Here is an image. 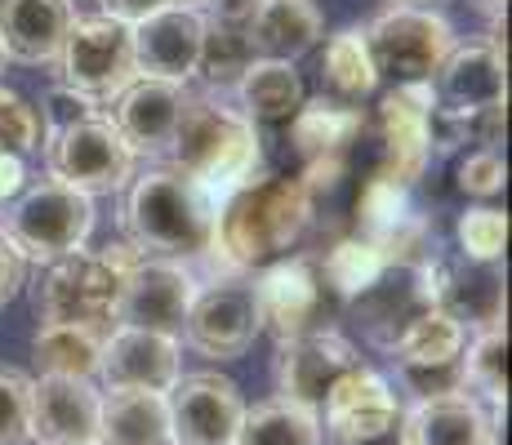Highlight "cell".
<instances>
[{"mask_svg":"<svg viewBox=\"0 0 512 445\" xmlns=\"http://www.w3.org/2000/svg\"><path fill=\"white\" fill-rule=\"evenodd\" d=\"M472 5H477L490 23H499V18H504V9H508V0H472Z\"/></svg>","mask_w":512,"mask_h":445,"instance_id":"46","label":"cell"},{"mask_svg":"<svg viewBox=\"0 0 512 445\" xmlns=\"http://www.w3.org/2000/svg\"><path fill=\"white\" fill-rule=\"evenodd\" d=\"M285 130H290L294 152L308 165V161H326V156H348V147L366 130V116H361V107H343L321 94L312 103H303Z\"/></svg>","mask_w":512,"mask_h":445,"instance_id":"29","label":"cell"},{"mask_svg":"<svg viewBox=\"0 0 512 445\" xmlns=\"http://www.w3.org/2000/svg\"><path fill=\"white\" fill-rule=\"evenodd\" d=\"M410 214H415V205H410V187L397 183V178H388L383 170H374L366 178V187H361V196H357V236H366V241L379 245L383 236L397 232Z\"/></svg>","mask_w":512,"mask_h":445,"instance_id":"35","label":"cell"},{"mask_svg":"<svg viewBox=\"0 0 512 445\" xmlns=\"http://www.w3.org/2000/svg\"><path fill=\"white\" fill-rule=\"evenodd\" d=\"M312 205L317 196L303 187V178L254 174L250 183L232 187L219 201V219H214V267H219L214 276H250L285 259L308 232Z\"/></svg>","mask_w":512,"mask_h":445,"instance_id":"2","label":"cell"},{"mask_svg":"<svg viewBox=\"0 0 512 445\" xmlns=\"http://www.w3.org/2000/svg\"><path fill=\"white\" fill-rule=\"evenodd\" d=\"M236 112L254 125V130H285L294 121L308 94H303V76L294 72V63L281 58H254L241 72V81L232 85Z\"/></svg>","mask_w":512,"mask_h":445,"instance_id":"26","label":"cell"},{"mask_svg":"<svg viewBox=\"0 0 512 445\" xmlns=\"http://www.w3.org/2000/svg\"><path fill=\"white\" fill-rule=\"evenodd\" d=\"M5 63H9V58H5V45H0V72H5Z\"/></svg>","mask_w":512,"mask_h":445,"instance_id":"49","label":"cell"},{"mask_svg":"<svg viewBox=\"0 0 512 445\" xmlns=\"http://www.w3.org/2000/svg\"><path fill=\"white\" fill-rule=\"evenodd\" d=\"M103 330L85 325H36L32 334V361L36 374H58V379H94L98 356H103Z\"/></svg>","mask_w":512,"mask_h":445,"instance_id":"32","label":"cell"},{"mask_svg":"<svg viewBox=\"0 0 512 445\" xmlns=\"http://www.w3.org/2000/svg\"><path fill=\"white\" fill-rule=\"evenodd\" d=\"M357 365H366V361H361V352L352 348L339 330H317V334L285 339V343H277V361H272L277 397L321 414L334 383H339L343 374H352Z\"/></svg>","mask_w":512,"mask_h":445,"instance_id":"15","label":"cell"},{"mask_svg":"<svg viewBox=\"0 0 512 445\" xmlns=\"http://www.w3.org/2000/svg\"><path fill=\"white\" fill-rule=\"evenodd\" d=\"M41 143H45L41 112H36L23 94H14V89L0 85V152L27 161V156L41 152Z\"/></svg>","mask_w":512,"mask_h":445,"instance_id":"39","label":"cell"},{"mask_svg":"<svg viewBox=\"0 0 512 445\" xmlns=\"http://www.w3.org/2000/svg\"><path fill=\"white\" fill-rule=\"evenodd\" d=\"M397 5H437V0H397Z\"/></svg>","mask_w":512,"mask_h":445,"instance_id":"48","label":"cell"},{"mask_svg":"<svg viewBox=\"0 0 512 445\" xmlns=\"http://www.w3.org/2000/svg\"><path fill=\"white\" fill-rule=\"evenodd\" d=\"M250 14H254V0H214V9L205 14L196 76L210 89H232L245 67L259 58L250 45Z\"/></svg>","mask_w":512,"mask_h":445,"instance_id":"25","label":"cell"},{"mask_svg":"<svg viewBox=\"0 0 512 445\" xmlns=\"http://www.w3.org/2000/svg\"><path fill=\"white\" fill-rule=\"evenodd\" d=\"M317 263H321V276H326V285L334 290V299L348 303L352 294H361L374 281V276L388 267V254H383L374 241H366V236L352 232V236H343V241H334Z\"/></svg>","mask_w":512,"mask_h":445,"instance_id":"34","label":"cell"},{"mask_svg":"<svg viewBox=\"0 0 512 445\" xmlns=\"http://www.w3.org/2000/svg\"><path fill=\"white\" fill-rule=\"evenodd\" d=\"M23 272H27V259L14 250V245H9V236L0 232V308H5V303L23 290Z\"/></svg>","mask_w":512,"mask_h":445,"instance_id":"43","label":"cell"},{"mask_svg":"<svg viewBox=\"0 0 512 445\" xmlns=\"http://www.w3.org/2000/svg\"><path fill=\"white\" fill-rule=\"evenodd\" d=\"M397 383L410 392V401L450 397V392H468L464 352L446 356V361H397Z\"/></svg>","mask_w":512,"mask_h":445,"instance_id":"38","label":"cell"},{"mask_svg":"<svg viewBox=\"0 0 512 445\" xmlns=\"http://www.w3.org/2000/svg\"><path fill=\"white\" fill-rule=\"evenodd\" d=\"M321 414L303 410V405L272 397L259 405H245L241 423H236L232 445H321Z\"/></svg>","mask_w":512,"mask_h":445,"instance_id":"31","label":"cell"},{"mask_svg":"<svg viewBox=\"0 0 512 445\" xmlns=\"http://www.w3.org/2000/svg\"><path fill=\"white\" fill-rule=\"evenodd\" d=\"M321 89L343 107H361L379 89V72H374L361 27H343L326 41V49H321Z\"/></svg>","mask_w":512,"mask_h":445,"instance_id":"30","label":"cell"},{"mask_svg":"<svg viewBox=\"0 0 512 445\" xmlns=\"http://www.w3.org/2000/svg\"><path fill=\"white\" fill-rule=\"evenodd\" d=\"M72 0H0V45L5 58L27 67H54L76 23Z\"/></svg>","mask_w":512,"mask_h":445,"instance_id":"23","label":"cell"},{"mask_svg":"<svg viewBox=\"0 0 512 445\" xmlns=\"http://www.w3.org/2000/svg\"><path fill=\"white\" fill-rule=\"evenodd\" d=\"M401 414L392 383L370 365H357L334 383V392L321 405V432L334 445H406L401 441Z\"/></svg>","mask_w":512,"mask_h":445,"instance_id":"12","label":"cell"},{"mask_svg":"<svg viewBox=\"0 0 512 445\" xmlns=\"http://www.w3.org/2000/svg\"><path fill=\"white\" fill-rule=\"evenodd\" d=\"M94 445H174L161 392H103Z\"/></svg>","mask_w":512,"mask_h":445,"instance_id":"28","label":"cell"},{"mask_svg":"<svg viewBox=\"0 0 512 445\" xmlns=\"http://www.w3.org/2000/svg\"><path fill=\"white\" fill-rule=\"evenodd\" d=\"M321 9L312 0H254L250 14V45L259 58L294 63L321 41Z\"/></svg>","mask_w":512,"mask_h":445,"instance_id":"27","label":"cell"},{"mask_svg":"<svg viewBox=\"0 0 512 445\" xmlns=\"http://www.w3.org/2000/svg\"><path fill=\"white\" fill-rule=\"evenodd\" d=\"M179 5H196V9H205V5H214V0H179Z\"/></svg>","mask_w":512,"mask_h":445,"instance_id":"47","label":"cell"},{"mask_svg":"<svg viewBox=\"0 0 512 445\" xmlns=\"http://www.w3.org/2000/svg\"><path fill=\"white\" fill-rule=\"evenodd\" d=\"M464 374H468L472 397L486 401L490 410H504V401H508V325H486V330L468 334Z\"/></svg>","mask_w":512,"mask_h":445,"instance_id":"33","label":"cell"},{"mask_svg":"<svg viewBox=\"0 0 512 445\" xmlns=\"http://www.w3.org/2000/svg\"><path fill=\"white\" fill-rule=\"evenodd\" d=\"M437 308H446L459 325L486 330V325H504V272L499 263H437Z\"/></svg>","mask_w":512,"mask_h":445,"instance_id":"24","label":"cell"},{"mask_svg":"<svg viewBox=\"0 0 512 445\" xmlns=\"http://www.w3.org/2000/svg\"><path fill=\"white\" fill-rule=\"evenodd\" d=\"M455 241H459L464 259L499 263L504 259V245H508V214L495 210V205H472V210L459 214Z\"/></svg>","mask_w":512,"mask_h":445,"instance_id":"37","label":"cell"},{"mask_svg":"<svg viewBox=\"0 0 512 445\" xmlns=\"http://www.w3.org/2000/svg\"><path fill=\"white\" fill-rule=\"evenodd\" d=\"M130 36H134V67H139V76L187 85L196 76V58H201L205 9L174 0L161 14L134 23Z\"/></svg>","mask_w":512,"mask_h":445,"instance_id":"19","label":"cell"},{"mask_svg":"<svg viewBox=\"0 0 512 445\" xmlns=\"http://www.w3.org/2000/svg\"><path fill=\"white\" fill-rule=\"evenodd\" d=\"M214 219L219 196L174 165H152L125 183L121 232L147 259L214 263Z\"/></svg>","mask_w":512,"mask_h":445,"instance_id":"1","label":"cell"},{"mask_svg":"<svg viewBox=\"0 0 512 445\" xmlns=\"http://www.w3.org/2000/svg\"><path fill=\"white\" fill-rule=\"evenodd\" d=\"M54 67H58V81L72 85L76 94L94 98V103H112V98L139 76L130 27L107 14L76 18L63 49H58Z\"/></svg>","mask_w":512,"mask_h":445,"instance_id":"11","label":"cell"},{"mask_svg":"<svg viewBox=\"0 0 512 445\" xmlns=\"http://www.w3.org/2000/svg\"><path fill=\"white\" fill-rule=\"evenodd\" d=\"M103 388L94 379H32V441L36 445H94Z\"/></svg>","mask_w":512,"mask_h":445,"instance_id":"21","label":"cell"},{"mask_svg":"<svg viewBox=\"0 0 512 445\" xmlns=\"http://www.w3.org/2000/svg\"><path fill=\"white\" fill-rule=\"evenodd\" d=\"M94 112H98V103H94V98L76 94L72 85H63V81H58V85L45 94L41 125H45V134H49V130H63V125L81 121V116H94Z\"/></svg>","mask_w":512,"mask_h":445,"instance_id":"42","label":"cell"},{"mask_svg":"<svg viewBox=\"0 0 512 445\" xmlns=\"http://www.w3.org/2000/svg\"><path fill=\"white\" fill-rule=\"evenodd\" d=\"M254 281V303H259V325L277 343L299 339V334L334 330V316L343 303L321 276L317 254H285V259L259 267Z\"/></svg>","mask_w":512,"mask_h":445,"instance_id":"7","label":"cell"},{"mask_svg":"<svg viewBox=\"0 0 512 445\" xmlns=\"http://www.w3.org/2000/svg\"><path fill=\"white\" fill-rule=\"evenodd\" d=\"M499 410L477 401L472 392L410 401L401 414V441L406 445H499Z\"/></svg>","mask_w":512,"mask_h":445,"instance_id":"22","label":"cell"},{"mask_svg":"<svg viewBox=\"0 0 512 445\" xmlns=\"http://www.w3.org/2000/svg\"><path fill=\"white\" fill-rule=\"evenodd\" d=\"M432 85H392L374 116V134H379V165L397 183H415L432 161Z\"/></svg>","mask_w":512,"mask_h":445,"instance_id":"18","label":"cell"},{"mask_svg":"<svg viewBox=\"0 0 512 445\" xmlns=\"http://www.w3.org/2000/svg\"><path fill=\"white\" fill-rule=\"evenodd\" d=\"M165 414L174 445H232L245 401L228 374L196 370L174 379V388L165 392Z\"/></svg>","mask_w":512,"mask_h":445,"instance_id":"14","label":"cell"},{"mask_svg":"<svg viewBox=\"0 0 512 445\" xmlns=\"http://www.w3.org/2000/svg\"><path fill=\"white\" fill-rule=\"evenodd\" d=\"M94 219V196L58 178H36V183H23V192L0 210V232L27 263H54L72 250H85Z\"/></svg>","mask_w":512,"mask_h":445,"instance_id":"5","label":"cell"},{"mask_svg":"<svg viewBox=\"0 0 512 445\" xmlns=\"http://www.w3.org/2000/svg\"><path fill=\"white\" fill-rule=\"evenodd\" d=\"M504 23V18H499ZM499 23L490 36L468 45H455L441 63V72L432 76V103L446 116H459V121L472 130V121L495 107H508V58H504V36H499Z\"/></svg>","mask_w":512,"mask_h":445,"instance_id":"13","label":"cell"},{"mask_svg":"<svg viewBox=\"0 0 512 445\" xmlns=\"http://www.w3.org/2000/svg\"><path fill=\"white\" fill-rule=\"evenodd\" d=\"M263 334L259 303H254V281L245 272H223L196 285V299L187 308L183 339L192 352L210 361H236L254 348Z\"/></svg>","mask_w":512,"mask_h":445,"instance_id":"9","label":"cell"},{"mask_svg":"<svg viewBox=\"0 0 512 445\" xmlns=\"http://www.w3.org/2000/svg\"><path fill=\"white\" fill-rule=\"evenodd\" d=\"M139 250L134 245H103V250H72L45 263L36 285V321L41 325H85V330H112L121 312L125 276Z\"/></svg>","mask_w":512,"mask_h":445,"instance_id":"4","label":"cell"},{"mask_svg":"<svg viewBox=\"0 0 512 445\" xmlns=\"http://www.w3.org/2000/svg\"><path fill=\"white\" fill-rule=\"evenodd\" d=\"M459 192L472 196V201H495L508 183V170H504V156L495 147H472V152L459 161Z\"/></svg>","mask_w":512,"mask_h":445,"instance_id":"41","label":"cell"},{"mask_svg":"<svg viewBox=\"0 0 512 445\" xmlns=\"http://www.w3.org/2000/svg\"><path fill=\"white\" fill-rule=\"evenodd\" d=\"M196 272L187 263L174 259H147L139 254L125 276V294H121V312L116 325H139V330H156L183 339V321L187 308L196 299Z\"/></svg>","mask_w":512,"mask_h":445,"instance_id":"17","label":"cell"},{"mask_svg":"<svg viewBox=\"0 0 512 445\" xmlns=\"http://www.w3.org/2000/svg\"><path fill=\"white\" fill-rule=\"evenodd\" d=\"M32 441V379L0 370V445Z\"/></svg>","mask_w":512,"mask_h":445,"instance_id":"40","label":"cell"},{"mask_svg":"<svg viewBox=\"0 0 512 445\" xmlns=\"http://www.w3.org/2000/svg\"><path fill=\"white\" fill-rule=\"evenodd\" d=\"M165 161L174 170H183L187 178H196L201 187H210L223 201L232 187L263 174V147H259V130L236 107L219 103L210 94H187Z\"/></svg>","mask_w":512,"mask_h":445,"instance_id":"3","label":"cell"},{"mask_svg":"<svg viewBox=\"0 0 512 445\" xmlns=\"http://www.w3.org/2000/svg\"><path fill=\"white\" fill-rule=\"evenodd\" d=\"M366 32V49L374 58L379 81L388 76L392 85H432L446 54L459 45L455 27L441 9L432 5H397L392 0L383 14H374Z\"/></svg>","mask_w":512,"mask_h":445,"instance_id":"6","label":"cell"},{"mask_svg":"<svg viewBox=\"0 0 512 445\" xmlns=\"http://www.w3.org/2000/svg\"><path fill=\"white\" fill-rule=\"evenodd\" d=\"M183 374L179 339L139 325H112L103 339L94 383L103 392H170L174 379Z\"/></svg>","mask_w":512,"mask_h":445,"instance_id":"16","label":"cell"},{"mask_svg":"<svg viewBox=\"0 0 512 445\" xmlns=\"http://www.w3.org/2000/svg\"><path fill=\"white\" fill-rule=\"evenodd\" d=\"M187 103V85L174 81H152V76H134L121 94L112 98V125L121 130V138L130 143L134 156L161 161L174 143L179 116Z\"/></svg>","mask_w":512,"mask_h":445,"instance_id":"20","label":"cell"},{"mask_svg":"<svg viewBox=\"0 0 512 445\" xmlns=\"http://www.w3.org/2000/svg\"><path fill=\"white\" fill-rule=\"evenodd\" d=\"M41 152L49 178H58V183L76 187L85 196L125 192V183L134 178V165H139V156L130 152V143L121 138L107 112L81 116V121L63 125V130H49Z\"/></svg>","mask_w":512,"mask_h":445,"instance_id":"8","label":"cell"},{"mask_svg":"<svg viewBox=\"0 0 512 445\" xmlns=\"http://www.w3.org/2000/svg\"><path fill=\"white\" fill-rule=\"evenodd\" d=\"M437 263H388L361 294H352L343 303L348 321L374 343L379 352H388L423 312L437 308Z\"/></svg>","mask_w":512,"mask_h":445,"instance_id":"10","label":"cell"},{"mask_svg":"<svg viewBox=\"0 0 512 445\" xmlns=\"http://www.w3.org/2000/svg\"><path fill=\"white\" fill-rule=\"evenodd\" d=\"M98 5H103L107 18H116V23L134 27V23H143V18L161 14V9L174 5V0H98Z\"/></svg>","mask_w":512,"mask_h":445,"instance_id":"44","label":"cell"},{"mask_svg":"<svg viewBox=\"0 0 512 445\" xmlns=\"http://www.w3.org/2000/svg\"><path fill=\"white\" fill-rule=\"evenodd\" d=\"M464 343H468L464 325H459L446 308H432V312H423L397 343H392L388 356H392V365L397 361H446V356L464 352Z\"/></svg>","mask_w":512,"mask_h":445,"instance_id":"36","label":"cell"},{"mask_svg":"<svg viewBox=\"0 0 512 445\" xmlns=\"http://www.w3.org/2000/svg\"><path fill=\"white\" fill-rule=\"evenodd\" d=\"M23 183H27V161L0 152V210H5V205L14 201L18 192H23Z\"/></svg>","mask_w":512,"mask_h":445,"instance_id":"45","label":"cell"}]
</instances>
